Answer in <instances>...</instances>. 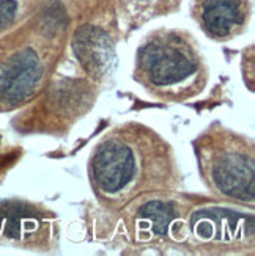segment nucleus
<instances>
[{
    "label": "nucleus",
    "mask_w": 255,
    "mask_h": 256,
    "mask_svg": "<svg viewBox=\"0 0 255 256\" xmlns=\"http://www.w3.org/2000/svg\"><path fill=\"white\" fill-rule=\"evenodd\" d=\"M172 151L158 134L139 123L115 128L99 142L90 160L96 195L112 204L143 194L176 188Z\"/></svg>",
    "instance_id": "obj_1"
},
{
    "label": "nucleus",
    "mask_w": 255,
    "mask_h": 256,
    "mask_svg": "<svg viewBox=\"0 0 255 256\" xmlns=\"http://www.w3.org/2000/svg\"><path fill=\"white\" fill-rule=\"evenodd\" d=\"M136 80L164 101H186L208 80L205 63L191 38L159 32L142 44L136 58Z\"/></svg>",
    "instance_id": "obj_2"
},
{
    "label": "nucleus",
    "mask_w": 255,
    "mask_h": 256,
    "mask_svg": "<svg viewBox=\"0 0 255 256\" xmlns=\"http://www.w3.org/2000/svg\"><path fill=\"white\" fill-rule=\"evenodd\" d=\"M198 166L213 192L238 203H253V148L244 137L220 126L208 129L195 142Z\"/></svg>",
    "instance_id": "obj_3"
},
{
    "label": "nucleus",
    "mask_w": 255,
    "mask_h": 256,
    "mask_svg": "<svg viewBox=\"0 0 255 256\" xmlns=\"http://www.w3.org/2000/svg\"><path fill=\"white\" fill-rule=\"evenodd\" d=\"M195 18L209 36L227 40L246 26L249 0H197Z\"/></svg>",
    "instance_id": "obj_4"
},
{
    "label": "nucleus",
    "mask_w": 255,
    "mask_h": 256,
    "mask_svg": "<svg viewBox=\"0 0 255 256\" xmlns=\"http://www.w3.org/2000/svg\"><path fill=\"white\" fill-rule=\"evenodd\" d=\"M191 228L194 236L200 240L233 242L253 234V218L233 210L208 209L192 216Z\"/></svg>",
    "instance_id": "obj_5"
},
{
    "label": "nucleus",
    "mask_w": 255,
    "mask_h": 256,
    "mask_svg": "<svg viewBox=\"0 0 255 256\" xmlns=\"http://www.w3.org/2000/svg\"><path fill=\"white\" fill-rule=\"evenodd\" d=\"M40 62L30 49L18 52L0 71V98L21 101L27 98L40 79Z\"/></svg>",
    "instance_id": "obj_6"
},
{
    "label": "nucleus",
    "mask_w": 255,
    "mask_h": 256,
    "mask_svg": "<svg viewBox=\"0 0 255 256\" xmlns=\"http://www.w3.org/2000/svg\"><path fill=\"white\" fill-rule=\"evenodd\" d=\"M74 52L84 68L93 76L103 74L112 58V46L107 35L95 27H85L77 32Z\"/></svg>",
    "instance_id": "obj_7"
},
{
    "label": "nucleus",
    "mask_w": 255,
    "mask_h": 256,
    "mask_svg": "<svg viewBox=\"0 0 255 256\" xmlns=\"http://www.w3.org/2000/svg\"><path fill=\"white\" fill-rule=\"evenodd\" d=\"M173 206L165 202H148L137 214V228L150 231L153 236H164L172 225Z\"/></svg>",
    "instance_id": "obj_8"
},
{
    "label": "nucleus",
    "mask_w": 255,
    "mask_h": 256,
    "mask_svg": "<svg viewBox=\"0 0 255 256\" xmlns=\"http://www.w3.org/2000/svg\"><path fill=\"white\" fill-rule=\"evenodd\" d=\"M18 11V4L15 0H0V28L7 27L13 22Z\"/></svg>",
    "instance_id": "obj_9"
}]
</instances>
